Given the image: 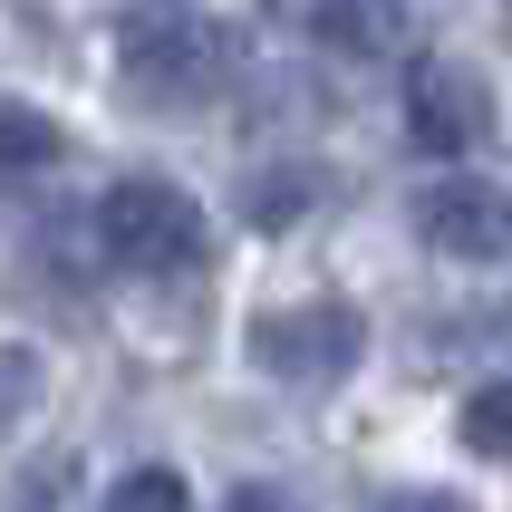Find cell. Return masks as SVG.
<instances>
[{"mask_svg": "<svg viewBox=\"0 0 512 512\" xmlns=\"http://www.w3.org/2000/svg\"><path fill=\"white\" fill-rule=\"evenodd\" d=\"M29 165H58V126L39 107H0V174H29Z\"/></svg>", "mask_w": 512, "mask_h": 512, "instance_id": "obj_7", "label": "cell"}, {"mask_svg": "<svg viewBox=\"0 0 512 512\" xmlns=\"http://www.w3.org/2000/svg\"><path fill=\"white\" fill-rule=\"evenodd\" d=\"M484 126H493V107H484V78H474V68L426 58V68L406 78V136L426 145V155H474Z\"/></svg>", "mask_w": 512, "mask_h": 512, "instance_id": "obj_5", "label": "cell"}, {"mask_svg": "<svg viewBox=\"0 0 512 512\" xmlns=\"http://www.w3.org/2000/svg\"><path fill=\"white\" fill-rule=\"evenodd\" d=\"M416 232H426L435 252H455V261H503L512 252V203L493 194L484 174H435L426 194H416Z\"/></svg>", "mask_w": 512, "mask_h": 512, "instance_id": "obj_4", "label": "cell"}, {"mask_svg": "<svg viewBox=\"0 0 512 512\" xmlns=\"http://www.w3.org/2000/svg\"><path fill=\"white\" fill-rule=\"evenodd\" d=\"M39 387H49V368H39V348H0V445L20 435V416L39 406Z\"/></svg>", "mask_w": 512, "mask_h": 512, "instance_id": "obj_8", "label": "cell"}, {"mask_svg": "<svg viewBox=\"0 0 512 512\" xmlns=\"http://www.w3.org/2000/svg\"><path fill=\"white\" fill-rule=\"evenodd\" d=\"M464 445H474V455H503V445H512V387H503V377L474 387V406H464Z\"/></svg>", "mask_w": 512, "mask_h": 512, "instance_id": "obj_10", "label": "cell"}, {"mask_svg": "<svg viewBox=\"0 0 512 512\" xmlns=\"http://www.w3.org/2000/svg\"><path fill=\"white\" fill-rule=\"evenodd\" d=\"M203 213L174 184H116L107 203H97V252L126 261V271H145V281H174V271H203Z\"/></svg>", "mask_w": 512, "mask_h": 512, "instance_id": "obj_2", "label": "cell"}, {"mask_svg": "<svg viewBox=\"0 0 512 512\" xmlns=\"http://www.w3.org/2000/svg\"><path fill=\"white\" fill-rule=\"evenodd\" d=\"M358 348H368V319L348 300H290V310L252 319V368L281 377V387H329V377L358 368Z\"/></svg>", "mask_w": 512, "mask_h": 512, "instance_id": "obj_3", "label": "cell"}, {"mask_svg": "<svg viewBox=\"0 0 512 512\" xmlns=\"http://www.w3.org/2000/svg\"><path fill=\"white\" fill-rule=\"evenodd\" d=\"M310 29H319V39H329L339 58H377L387 39H397L387 0H319V10H310Z\"/></svg>", "mask_w": 512, "mask_h": 512, "instance_id": "obj_6", "label": "cell"}, {"mask_svg": "<svg viewBox=\"0 0 512 512\" xmlns=\"http://www.w3.org/2000/svg\"><path fill=\"white\" fill-rule=\"evenodd\" d=\"M368 512H474L464 493H387V503H368Z\"/></svg>", "mask_w": 512, "mask_h": 512, "instance_id": "obj_12", "label": "cell"}, {"mask_svg": "<svg viewBox=\"0 0 512 512\" xmlns=\"http://www.w3.org/2000/svg\"><path fill=\"white\" fill-rule=\"evenodd\" d=\"M223 512H300V503H290V493L281 484H242V493H232V503Z\"/></svg>", "mask_w": 512, "mask_h": 512, "instance_id": "obj_13", "label": "cell"}, {"mask_svg": "<svg viewBox=\"0 0 512 512\" xmlns=\"http://www.w3.org/2000/svg\"><path fill=\"white\" fill-rule=\"evenodd\" d=\"M107 512H194V493H184L174 464H145V474H126V484L107 493Z\"/></svg>", "mask_w": 512, "mask_h": 512, "instance_id": "obj_9", "label": "cell"}, {"mask_svg": "<svg viewBox=\"0 0 512 512\" xmlns=\"http://www.w3.org/2000/svg\"><path fill=\"white\" fill-rule=\"evenodd\" d=\"M300 203H310V184H300V174H252V194H242V213H252V223H290Z\"/></svg>", "mask_w": 512, "mask_h": 512, "instance_id": "obj_11", "label": "cell"}, {"mask_svg": "<svg viewBox=\"0 0 512 512\" xmlns=\"http://www.w3.org/2000/svg\"><path fill=\"white\" fill-rule=\"evenodd\" d=\"M116 78L136 87L145 107H203L232 78V39L203 10H145L116 29Z\"/></svg>", "mask_w": 512, "mask_h": 512, "instance_id": "obj_1", "label": "cell"}]
</instances>
